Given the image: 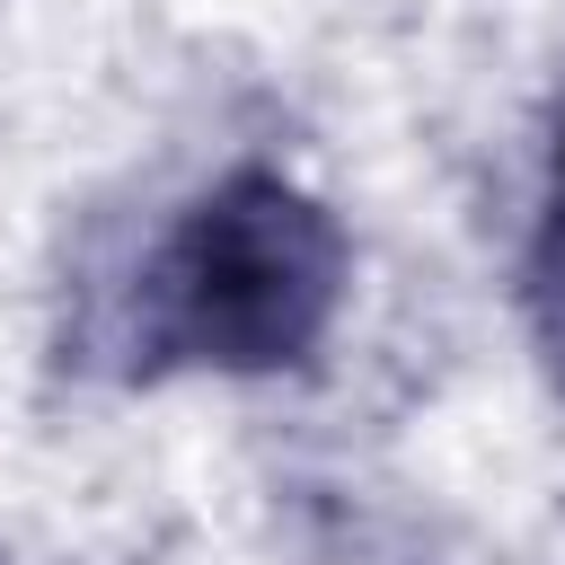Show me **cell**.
I'll return each mask as SVG.
<instances>
[{"instance_id":"obj_1","label":"cell","mask_w":565,"mask_h":565,"mask_svg":"<svg viewBox=\"0 0 565 565\" xmlns=\"http://www.w3.org/2000/svg\"><path fill=\"white\" fill-rule=\"evenodd\" d=\"M344 265V230L318 194L238 168L168 230L141 335L203 371H282L335 327Z\"/></svg>"},{"instance_id":"obj_2","label":"cell","mask_w":565,"mask_h":565,"mask_svg":"<svg viewBox=\"0 0 565 565\" xmlns=\"http://www.w3.org/2000/svg\"><path fill=\"white\" fill-rule=\"evenodd\" d=\"M530 327H539V344H547V362L565 380V194H556V212H547V230L530 247Z\"/></svg>"},{"instance_id":"obj_3","label":"cell","mask_w":565,"mask_h":565,"mask_svg":"<svg viewBox=\"0 0 565 565\" xmlns=\"http://www.w3.org/2000/svg\"><path fill=\"white\" fill-rule=\"evenodd\" d=\"M556 194H565V132H556Z\"/></svg>"}]
</instances>
